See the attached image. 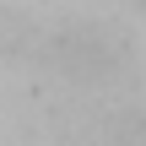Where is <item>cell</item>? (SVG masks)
<instances>
[{"mask_svg": "<svg viewBox=\"0 0 146 146\" xmlns=\"http://www.w3.org/2000/svg\"><path fill=\"white\" fill-rule=\"evenodd\" d=\"M141 5H146V0H141Z\"/></svg>", "mask_w": 146, "mask_h": 146, "instance_id": "obj_1", "label": "cell"}]
</instances>
